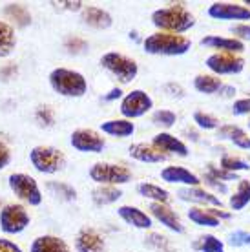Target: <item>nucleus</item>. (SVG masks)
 Masks as SVG:
<instances>
[{"mask_svg": "<svg viewBox=\"0 0 250 252\" xmlns=\"http://www.w3.org/2000/svg\"><path fill=\"white\" fill-rule=\"evenodd\" d=\"M152 22L163 33H174V35L188 32L195 24L192 13L188 11L185 6H179V4L156 9L152 13Z\"/></svg>", "mask_w": 250, "mask_h": 252, "instance_id": "1", "label": "nucleus"}, {"mask_svg": "<svg viewBox=\"0 0 250 252\" xmlns=\"http://www.w3.org/2000/svg\"><path fill=\"white\" fill-rule=\"evenodd\" d=\"M192 42L183 35H174V33H154L144 38L143 48L150 55H166V57H175V55H185L190 50Z\"/></svg>", "mask_w": 250, "mask_h": 252, "instance_id": "2", "label": "nucleus"}, {"mask_svg": "<svg viewBox=\"0 0 250 252\" xmlns=\"http://www.w3.org/2000/svg\"><path fill=\"white\" fill-rule=\"evenodd\" d=\"M50 86L62 97H82L88 92V81L82 73L68 68H55L50 73Z\"/></svg>", "mask_w": 250, "mask_h": 252, "instance_id": "3", "label": "nucleus"}, {"mask_svg": "<svg viewBox=\"0 0 250 252\" xmlns=\"http://www.w3.org/2000/svg\"><path fill=\"white\" fill-rule=\"evenodd\" d=\"M30 163L40 174H57L64 168L66 156L53 146H35L30 152Z\"/></svg>", "mask_w": 250, "mask_h": 252, "instance_id": "4", "label": "nucleus"}, {"mask_svg": "<svg viewBox=\"0 0 250 252\" xmlns=\"http://www.w3.org/2000/svg\"><path fill=\"white\" fill-rule=\"evenodd\" d=\"M100 66L104 69H108L113 77H117L123 84L126 82H131L135 77H137V63L133 59L126 57L123 53H117V51H108L102 55L100 59Z\"/></svg>", "mask_w": 250, "mask_h": 252, "instance_id": "5", "label": "nucleus"}, {"mask_svg": "<svg viewBox=\"0 0 250 252\" xmlns=\"http://www.w3.org/2000/svg\"><path fill=\"white\" fill-rule=\"evenodd\" d=\"M7 183H9V189H11L13 194L17 195L20 201L28 203L30 207H38L42 203V192H40L37 181L31 176L17 172V174L9 176Z\"/></svg>", "mask_w": 250, "mask_h": 252, "instance_id": "6", "label": "nucleus"}, {"mask_svg": "<svg viewBox=\"0 0 250 252\" xmlns=\"http://www.w3.org/2000/svg\"><path fill=\"white\" fill-rule=\"evenodd\" d=\"M90 177L95 183L104 185V187H115V185H125L131 179V172L126 166L112 163H95L90 168Z\"/></svg>", "mask_w": 250, "mask_h": 252, "instance_id": "7", "label": "nucleus"}, {"mask_svg": "<svg viewBox=\"0 0 250 252\" xmlns=\"http://www.w3.org/2000/svg\"><path fill=\"white\" fill-rule=\"evenodd\" d=\"M30 214L20 203H9L0 208V228L6 234H20L24 232L30 225Z\"/></svg>", "mask_w": 250, "mask_h": 252, "instance_id": "8", "label": "nucleus"}, {"mask_svg": "<svg viewBox=\"0 0 250 252\" xmlns=\"http://www.w3.org/2000/svg\"><path fill=\"white\" fill-rule=\"evenodd\" d=\"M154 108L152 97L143 90H133L121 102V114L125 119H135V117H143L146 112H150Z\"/></svg>", "mask_w": 250, "mask_h": 252, "instance_id": "9", "label": "nucleus"}, {"mask_svg": "<svg viewBox=\"0 0 250 252\" xmlns=\"http://www.w3.org/2000/svg\"><path fill=\"white\" fill-rule=\"evenodd\" d=\"M69 145L73 146L77 152H84V154H100L106 146L104 137H100L95 130H75L69 137Z\"/></svg>", "mask_w": 250, "mask_h": 252, "instance_id": "10", "label": "nucleus"}, {"mask_svg": "<svg viewBox=\"0 0 250 252\" xmlns=\"http://www.w3.org/2000/svg\"><path fill=\"white\" fill-rule=\"evenodd\" d=\"M207 66L210 71L218 73V75H228V73H239L245 68V61L238 53L219 51L207 59Z\"/></svg>", "mask_w": 250, "mask_h": 252, "instance_id": "11", "label": "nucleus"}, {"mask_svg": "<svg viewBox=\"0 0 250 252\" xmlns=\"http://www.w3.org/2000/svg\"><path fill=\"white\" fill-rule=\"evenodd\" d=\"M208 15L218 20H249L250 7L230 4V2H216L208 7Z\"/></svg>", "mask_w": 250, "mask_h": 252, "instance_id": "12", "label": "nucleus"}, {"mask_svg": "<svg viewBox=\"0 0 250 252\" xmlns=\"http://www.w3.org/2000/svg\"><path fill=\"white\" fill-rule=\"evenodd\" d=\"M150 212H152V216H154L159 223H163L166 228H170V230H174V232H177V234L185 232V227H183L179 216L175 214L168 205H164V203H152Z\"/></svg>", "mask_w": 250, "mask_h": 252, "instance_id": "13", "label": "nucleus"}, {"mask_svg": "<svg viewBox=\"0 0 250 252\" xmlns=\"http://www.w3.org/2000/svg\"><path fill=\"white\" fill-rule=\"evenodd\" d=\"M75 251L77 252H102L104 240L95 228H82L75 236Z\"/></svg>", "mask_w": 250, "mask_h": 252, "instance_id": "14", "label": "nucleus"}, {"mask_svg": "<svg viewBox=\"0 0 250 252\" xmlns=\"http://www.w3.org/2000/svg\"><path fill=\"white\" fill-rule=\"evenodd\" d=\"M152 145L156 146L157 150L163 152V154H175L179 158H187L188 156L187 145L183 143L181 139L174 137V135H170L166 132L157 133L156 137H154V141H152Z\"/></svg>", "mask_w": 250, "mask_h": 252, "instance_id": "15", "label": "nucleus"}, {"mask_svg": "<svg viewBox=\"0 0 250 252\" xmlns=\"http://www.w3.org/2000/svg\"><path fill=\"white\" fill-rule=\"evenodd\" d=\"M161 179L166 183H179V185H188V187H197L201 183V179L190 170L183 168V166H166L161 170Z\"/></svg>", "mask_w": 250, "mask_h": 252, "instance_id": "16", "label": "nucleus"}, {"mask_svg": "<svg viewBox=\"0 0 250 252\" xmlns=\"http://www.w3.org/2000/svg\"><path fill=\"white\" fill-rule=\"evenodd\" d=\"M81 19L84 24H88L90 28H95V30H108L112 26V15L100 7L94 6H86L82 7Z\"/></svg>", "mask_w": 250, "mask_h": 252, "instance_id": "17", "label": "nucleus"}, {"mask_svg": "<svg viewBox=\"0 0 250 252\" xmlns=\"http://www.w3.org/2000/svg\"><path fill=\"white\" fill-rule=\"evenodd\" d=\"M30 252H71L69 251L68 243L57 236H38L35 238L30 247Z\"/></svg>", "mask_w": 250, "mask_h": 252, "instance_id": "18", "label": "nucleus"}, {"mask_svg": "<svg viewBox=\"0 0 250 252\" xmlns=\"http://www.w3.org/2000/svg\"><path fill=\"white\" fill-rule=\"evenodd\" d=\"M130 156L137 159L141 163H161L166 159V154L157 150L154 145H146V143H137V145L130 146Z\"/></svg>", "mask_w": 250, "mask_h": 252, "instance_id": "19", "label": "nucleus"}, {"mask_svg": "<svg viewBox=\"0 0 250 252\" xmlns=\"http://www.w3.org/2000/svg\"><path fill=\"white\" fill-rule=\"evenodd\" d=\"M117 214L123 218V220L135 228H150L152 227V218L146 212L139 210L137 207H130V205H125V207H119Z\"/></svg>", "mask_w": 250, "mask_h": 252, "instance_id": "20", "label": "nucleus"}, {"mask_svg": "<svg viewBox=\"0 0 250 252\" xmlns=\"http://www.w3.org/2000/svg\"><path fill=\"white\" fill-rule=\"evenodd\" d=\"M179 197H181L183 201H192V203H201V205H212V207H223V203H221V199L219 197H216V195L208 194V192H205V190L201 189H195V187H188V189H183L179 190Z\"/></svg>", "mask_w": 250, "mask_h": 252, "instance_id": "21", "label": "nucleus"}, {"mask_svg": "<svg viewBox=\"0 0 250 252\" xmlns=\"http://www.w3.org/2000/svg\"><path fill=\"white\" fill-rule=\"evenodd\" d=\"M100 130L113 137H130L135 132V125L128 119H112L100 123Z\"/></svg>", "mask_w": 250, "mask_h": 252, "instance_id": "22", "label": "nucleus"}, {"mask_svg": "<svg viewBox=\"0 0 250 252\" xmlns=\"http://www.w3.org/2000/svg\"><path fill=\"white\" fill-rule=\"evenodd\" d=\"M17 48V37L11 26L0 20V59L9 57Z\"/></svg>", "mask_w": 250, "mask_h": 252, "instance_id": "23", "label": "nucleus"}, {"mask_svg": "<svg viewBox=\"0 0 250 252\" xmlns=\"http://www.w3.org/2000/svg\"><path fill=\"white\" fill-rule=\"evenodd\" d=\"M219 137L223 139H230L234 145H238L239 148H245V150H250V137L247 135L245 130H241L239 126L234 125H225L219 128Z\"/></svg>", "mask_w": 250, "mask_h": 252, "instance_id": "24", "label": "nucleus"}, {"mask_svg": "<svg viewBox=\"0 0 250 252\" xmlns=\"http://www.w3.org/2000/svg\"><path fill=\"white\" fill-rule=\"evenodd\" d=\"M203 46H212V48H218L221 51H226V53H238V51H243V42L238 40V38H223V37H205L201 40Z\"/></svg>", "mask_w": 250, "mask_h": 252, "instance_id": "25", "label": "nucleus"}, {"mask_svg": "<svg viewBox=\"0 0 250 252\" xmlns=\"http://www.w3.org/2000/svg\"><path fill=\"white\" fill-rule=\"evenodd\" d=\"M188 218L190 221H194L199 227H219L221 220H218L216 216L210 212V208H190L188 210Z\"/></svg>", "mask_w": 250, "mask_h": 252, "instance_id": "26", "label": "nucleus"}, {"mask_svg": "<svg viewBox=\"0 0 250 252\" xmlns=\"http://www.w3.org/2000/svg\"><path fill=\"white\" fill-rule=\"evenodd\" d=\"M137 192L143 197H148V199H152L154 203H166L170 201V194L168 190L161 189V187H157V185H152V183H141L137 187Z\"/></svg>", "mask_w": 250, "mask_h": 252, "instance_id": "27", "label": "nucleus"}, {"mask_svg": "<svg viewBox=\"0 0 250 252\" xmlns=\"http://www.w3.org/2000/svg\"><path fill=\"white\" fill-rule=\"evenodd\" d=\"M249 203H250V183L247 179H239L238 190L230 197V207L232 210H241Z\"/></svg>", "mask_w": 250, "mask_h": 252, "instance_id": "28", "label": "nucleus"}, {"mask_svg": "<svg viewBox=\"0 0 250 252\" xmlns=\"http://www.w3.org/2000/svg\"><path fill=\"white\" fill-rule=\"evenodd\" d=\"M121 195H123V192L119 189H115V187H104V185L92 192L95 205H110V203H115Z\"/></svg>", "mask_w": 250, "mask_h": 252, "instance_id": "29", "label": "nucleus"}, {"mask_svg": "<svg viewBox=\"0 0 250 252\" xmlns=\"http://www.w3.org/2000/svg\"><path fill=\"white\" fill-rule=\"evenodd\" d=\"M223 86L221 79L216 75H197L194 79V88L201 94H216Z\"/></svg>", "mask_w": 250, "mask_h": 252, "instance_id": "30", "label": "nucleus"}, {"mask_svg": "<svg viewBox=\"0 0 250 252\" xmlns=\"http://www.w3.org/2000/svg\"><path fill=\"white\" fill-rule=\"evenodd\" d=\"M195 251H201V252H223L225 251V245H223V241L218 240L216 236H201L199 240L195 241L194 245H192Z\"/></svg>", "mask_w": 250, "mask_h": 252, "instance_id": "31", "label": "nucleus"}, {"mask_svg": "<svg viewBox=\"0 0 250 252\" xmlns=\"http://www.w3.org/2000/svg\"><path fill=\"white\" fill-rule=\"evenodd\" d=\"M6 15L7 17H11V19H17L19 26H28L31 22V17H30V13L26 11L24 6H20V4H9L6 7Z\"/></svg>", "mask_w": 250, "mask_h": 252, "instance_id": "32", "label": "nucleus"}, {"mask_svg": "<svg viewBox=\"0 0 250 252\" xmlns=\"http://www.w3.org/2000/svg\"><path fill=\"white\" fill-rule=\"evenodd\" d=\"M221 168L226 172H236L238 170H249L250 166L249 163H245L243 159L239 158H232V156H223V159H221Z\"/></svg>", "mask_w": 250, "mask_h": 252, "instance_id": "33", "label": "nucleus"}, {"mask_svg": "<svg viewBox=\"0 0 250 252\" xmlns=\"http://www.w3.org/2000/svg\"><path fill=\"white\" fill-rule=\"evenodd\" d=\"M175 119H177L175 114L170 112V110H157V112H154V115H152V123L157 126H163V128L174 126Z\"/></svg>", "mask_w": 250, "mask_h": 252, "instance_id": "34", "label": "nucleus"}, {"mask_svg": "<svg viewBox=\"0 0 250 252\" xmlns=\"http://www.w3.org/2000/svg\"><path fill=\"white\" fill-rule=\"evenodd\" d=\"M194 123H197L199 128H205V130H214L219 126V121L210 114H205V112H195L194 114Z\"/></svg>", "mask_w": 250, "mask_h": 252, "instance_id": "35", "label": "nucleus"}, {"mask_svg": "<svg viewBox=\"0 0 250 252\" xmlns=\"http://www.w3.org/2000/svg\"><path fill=\"white\" fill-rule=\"evenodd\" d=\"M51 190H55L57 194H61L64 197V199H75V195H77V192H75V189H71L69 185H66V183H50L48 185Z\"/></svg>", "mask_w": 250, "mask_h": 252, "instance_id": "36", "label": "nucleus"}, {"mask_svg": "<svg viewBox=\"0 0 250 252\" xmlns=\"http://www.w3.org/2000/svg\"><path fill=\"white\" fill-rule=\"evenodd\" d=\"M228 241H230L232 247H243L250 245V234L245 232V230H236L228 236Z\"/></svg>", "mask_w": 250, "mask_h": 252, "instance_id": "37", "label": "nucleus"}, {"mask_svg": "<svg viewBox=\"0 0 250 252\" xmlns=\"http://www.w3.org/2000/svg\"><path fill=\"white\" fill-rule=\"evenodd\" d=\"M37 121L40 123V125H44V126H51L53 125V121H55V117H53V112H51V108H48V106H40L37 110Z\"/></svg>", "mask_w": 250, "mask_h": 252, "instance_id": "38", "label": "nucleus"}, {"mask_svg": "<svg viewBox=\"0 0 250 252\" xmlns=\"http://www.w3.org/2000/svg\"><path fill=\"white\" fill-rule=\"evenodd\" d=\"M208 176L214 177V179H225V181H230V179H236V174L234 172H226L223 168H216V166H210V170H208Z\"/></svg>", "mask_w": 250, "mask_h": 252, "instance_id": "39", "label": "nucleus"}, {"mask_svg": "<svg viewBox=\"0 0 250 252\" xmlns=\"http://www.w3.org/2000/svg\"><path fill=\"white\" fill-rule=\"evenodd\" d=\"M232 112H234V115L250 114V99H239V101H236L234 106H232Z\"/></svg>", "mask_w": 250, "mask_h": 252, "instance_id": "40", "label": "nucleus"}, {"mask_svg": "<svg viewBox=\"0 0 250 252\" xmlns=\"http://www.w3.org/2000/svg\"><path fill=\"white\" fill-rule=\"evenodd\" d=\"M9 163H11V152L4 143H0V170H4Z\"/></svg>", "mask_w": 250, "mask_h": 252, "instance_id": "41", "label": "nucleus"}, {"mask_svg": "<svg viewBox=\"0 0 250 252\" xmlns=\"http://www.w3.org/2000/svg\"><path fill=\"white\" fill-rule=\"evenodd\" d=\"M0 252H22V249H20L15 241L0 238Z\"/></svg>", "mask_w": 250, "mask_h": 252, "instance_id": "42", "label": "nucleus"}, {"mask_svg": "<svg viewBox=\"0 0 250 252\" xmlns=\"http://www.w3.org/2000/svg\"><path fill=\"white\" fill-rule=\"evenodd\" d=\"M66 48H68L69 51H81V50H86V42L84 40H81V38H77V37H73V38H68L66 40Z\"/></svg>", "mask_w": 250, "mask_h": 252, "instance_id": "43", "label": "nucleus"}, {"mask_svg": "<svg viewBox=\"0 0 250 252\" xmlns=\"http://www.w3.org/2000/svg\"><path fill=\"white\" fill-rule=\"evenodd\" d=\"M232 33H234V35H238V37H241V38L250 40V26H247V24L234 26V28H232Z\"/></svg>", "mask_w": 250, "mask_h": 252, "instance_id": "44", "label": "nucleus"}, {"mask_svg": "<svg viewBox=\"0 0 250 252\" xmlns=\"http://www.w3.org/2000/svg\"><path fill=\"white\" fill-rule=\"evenodd\" d=\"M207 183L208 185H212V187H216V189H219L221 192H226V187L221 181L218 183V179H214V177H210V176H207Z\"/></svg>", "mask_w": 250, "mask_h": 252, "instance_id": "45", "label": "nucleus"}, {"mask_svg": "<svg viewBox=\"0 0 250 252\" xmlns=\"http://www.w3.org/2000/svg\"><path fill=\"white\" fill-rule=\"evenodd\" d=\"M221 92H223V97H232V95L236 94V88H232V86H221Z\"/></svg>", "mask_w": 250, "mask_h": 252, "instance_id": "46", "label": "nucleus"}, {"mask_svg": "<svg viewBox=\"0 0 250 252\" xmlns=\"http://www.w3.org/2000/svg\"><path fill=\"white\" fill-rule=\"evenodd\" d=\"M121 95H123V92H121L119 88H115L110 92V95H106V101H112V99H119Z\"/></svg>", "mask_w": 250, "mask_h": 252, "instance_id": "47", "label": "nucleus"}, {"mask_svg": "<svg viewBox=\"0 0 250 252\" xmlns=\"http://www.w3.org/2000/svg\"><path fill=\"white\" fill-rule=\"evenodd\" d=\"M247 6H250V0H247Z\"/></svg>", "mask_w": 250, "mask_h": 252, "instance_id": "48", "label": "nucleus"}]
</instances>
